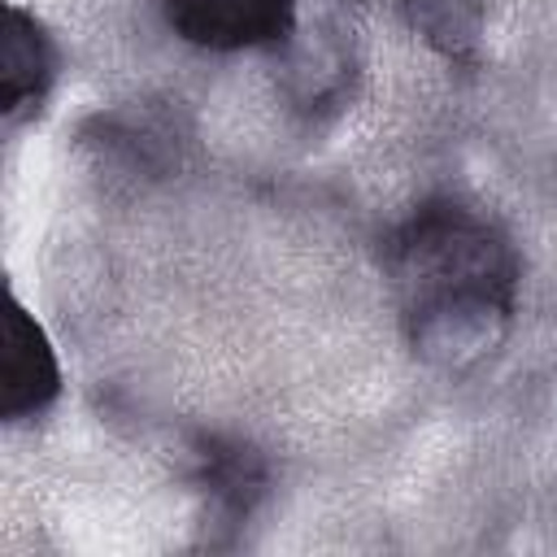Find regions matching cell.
Wrapping results in <instances>:
<instances>
[{"instance_id": "6da1fadb", "label": "cell", "mask_w": 557, "mask_h": 557, "mask_svg": "<svg viewBox=\"0 0 557 557\" xmlns=\"http://www.w3.org/2000/svg\"><path fill=\"white\" fill-rule=\"evenodd\" d=\"M387 283L405 344L435 370H470L500 348L518 309L509 235L461 200H426L387 235Z\"/></svg>"}, {"instance_id": "7a4b0ae2", "label": "cell", "mask_w": 557, "mask_h": 557, "mask_svg": "<svg viewBox=\"0 0 557 557\" xmlns=\"http://www.w3.org/2000/svg\"><path fill=\"white\" fill-rule=\"evenodd\" d=\"M335 4L339 0H322V9L309 22H300V13H296V30L278 44V52H283V91L309 117L344 109V100L352 91V78H357V65H361L357 30Z\"/></svg>"}, {"instance_id": "3957f363", "label": "cell", "mask_w": 557, "mask_h": 557, "mask_svg": "<svg viewBox=\"0 0 557 557\" xmlns=\"http://www.w3.org/2000/svg\"><path fill=\"white\" fill-rule=\"evenodd\" d=\"M165 22L196 48H278L296 30V0H161Z\"/></svg>"}, {"instance_id": "277c9868", "label": "cell", "mask_w": 557, "mask_h": 557, "mask_svg": "<svg viewBox=\"0 0 557 557\" xmlns=\"http://www.w3.org/2000/svg\"><path fill=\"white\" fill-rule=\"evenodd\" d=\"M61 396V366L44 326L9 300L4 313V366H0V418L22 422L44 413Z\"/></svg>"}, {"instance_id": "5b68a950", "label": "cell", "mask_w": 557, "mask_h": 557, "mask_svg": "<svg viewBox=\"0 0 557 557\" xmlns=\"http://www.w3.org/2000/svg\"><path fill=\"white\" fill-rule=\"evenodd\" d=\"M57 44L26 9H4V39H0V117L17 126L35 117L57 83Z\"/></svg>"}, {"instance_id": "8992f818", "label": "cell", "mask_w": 557, "mask_h": 557, "mask_svg": "<svg viewBox=\"0 0 557 557\" xmlns=\"http://www.w3.org/2000/svg\"><path fill=\"white\" fill-rule=\"evenodd\" d=\"M83 148L96 152L100 170H117L122 178H139V174L161 178L178 152V131L170 113L117 109V113H96L83 126Z\"/></svg>"}, {"instance_id": "52a82bcc", "label": "cell", "mask_w": 557, "mask_h": 557, "mask_svg": "<svg viewBox=\"0 0 557 557\" xmlns=\"http://www.w3.org/2000/svg\"><path fill=\"white\" fill-rule=\"evenodd\" d=\"M196 487L205 492V505H209V531L213 527H226L235 531L252 509L257 500L265 496V461L257 448H248L244 440H222V435H196Z\"/></svg>"}, {"instance_id": "ba28073f", "label": "cell", "mask_w": 557, "mask_h": 557, "mask_svg": "<svg viewBox=\"0 0 557 557\" xmlns=\"http://www.w3.org/2000/svg\"><path fill=\"white\" fill-rule=\"evenodd\" d=\"M426 48L453 65H470L483 44V0H392Z\"/></svg>"}]
</instances>
